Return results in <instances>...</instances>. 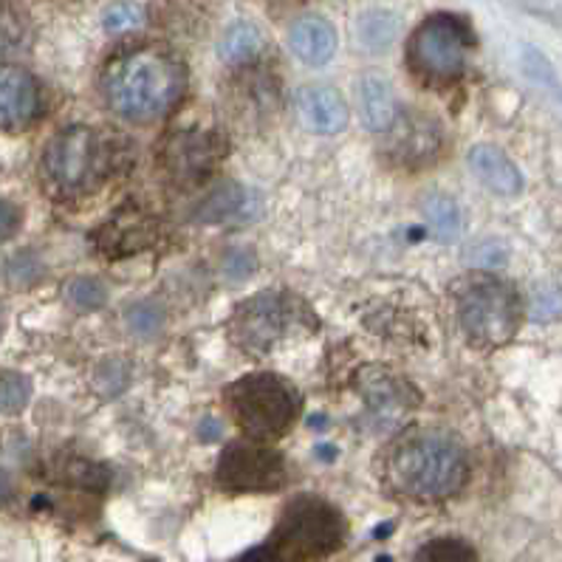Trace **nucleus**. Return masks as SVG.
Listing matches in <instances>:
<instances>
[{"instance_id": "obj_1", "label": "nucleus", "mask_w": 562, "mask_h": 562, "mask_svg": "<svg viewBox=\"0 0 562 562\" xmlns=\"http://www.w3.org/2000/svg\"><path fill=\"white\" fill-rule=\"evenodd\" d=\"M105 100L127 122L165 116L184 91V71L159 48H133L120 54L102 77Z\"/></svg>"}, {"instance_id": "obj_2", "label": "nucleus", "mask_w": 562, "mask_h": 562, "mask_svg": "<svg viewBox=\"0 0 562 562\" xmlns=\"http://www.w3.org/2000/svg\"><path fill=\"white\" fill-rule=\"evenodd\" d=\"M387 477L393 490L413 501H441L461 490L467 456L450 432L418 430L393 447Z\"/></svg>"}, {"instance_id": "obj_3", "label": "nucleus", "mask_w": 562, "mask_h": 562, "mask_svg": "<svg viewBox=\"0 0 562 562\" xmlns=\"http://www.w3.org/2000/svg\"><path fill=\"white\" fill-rule=\"evenodd\" d=\"M345 520L331 503L319 497H294L280 517L266 549L249 551L244 560H314L342 546Z\"/></svg>"}, {"instance_id": "obj_4", "label": "nucleus", "mask_w": 562, "mask_h": 562, "mask_svg": "<svg viewBox=\"0 0 562 562\" xmlns=\"http://www.w3.org/2000/svg\"><path fill=\"white\" fill-rule=\"evenodd\" d=\"M226 404L246 432L269 438L280 436L294 422L297 393L292 391V384L274 373H251L226 391Z\"/></svg>"}, {"instance_id": "obj_5", "label": "nucleus", "mask_w": 562, "mask_h": 562, "mask_svg": "<svg viewBox=\"0 0 562 562\" xmlns=\"http://www.w3.org/2000/svg\"><path fill=\"white\" fill-rule=\"evenodd\" d=\"M470 46V29L452 14H436L427 18L411 37L407 60L424 80L450 82L463 71Z\"/></svg>"}, {"instance_id": "obj_6", "label": "nucleus", "mask_w": 562, "mask_h": 562, "mask_svg": "<svg viewBox=\"0 0 562 562\" xmlns=\"http://www.w3.org/2000/svg\"><path fill=\"white\" fill-rule=\"evenodd\" d=\"M520 323L517 294L501 280H481L461 294V325L481 345L509 342Z\"/></svg>"}, {"instance_id": "obj_7", "label": "nucleus", "mask_w": 562, "mask_h": 562, "mask_svg": "<svg viewBox=\"0 0 562 562\" xmlns=\"http://www.w3.org/2000/svg\"><path fill=\"white\" fill-rule=\"evenodd\" d=\"M43 167L57 190L77 192L80 187H86L97 167V133L86 125L60 131L48 142Z\"/></svg>"}, {"instance_id": "obj_8", "label": "nucleus", "mask_w": 562, "mask_h": 562, "mask_svg": "<svg viewBox=\"0 0 562 562\" xmlns=\"http://www.w3.org/2000/svg\"><path fill=\"white\" fill-rule=\"evenodd\" d=\"M289 325V303L283 294L263 292L246 300L232 314V339L249 353H266L283 337Z\"/></svg>"}, {"instance_id": "obj_9", "label": "nucleus", "mask_w": 562, "mask_h": 562, "mask_svg": "<svg viewBox=\"0 0 562 562\" xmlns=\"http://www.w3.org/2000/svg\"><path fill=\"white\" fill-rule=\"evenodd\" d=\"M285 463L278 452L249 443H232L221 456L218 483L232 492H266L280 486Z\"/></svg>"}, {"instance_id": "obj_10", "label": "nucleus", "mask_w": 562, "mask_h": 562, "mask_svg": "<svg viewBox=\"0 0 562 562\" xmlns=\"http://www.w3.org/2000/svg\"><path fill=\"white\" fill-rule=\"evenodd\" d=\"M221 156H224V142L215 133L181 131L167 139L165 150H161V165L170 179L181 181V184H195L210 176Z\"/></svg>"}, {"instance_id": "obj_11", "label": "nucleus", "mask_w": 562, "mask_h": 562, "mask_svg": "<svg viewBox=\"0 0 562 562\" xmlns=\"http://www.w3.org/2000/svg\"><path fill=\"white\" fill-rule=\"evenodd\" d=\"M441 147V133L438 125L424 116V113H404L402 120L391 125V153L398 165L422 167L432 161V156Z\"/></svg>"}, {"instance_id": "obj_12", "label": "nucleus", "mask_w": 562, "mask_h": 562, "mask_svg": "<svg viewBox=\"0 0 562 562\" xmlns=\"http://www.w3.org/2000/svg\"><path fill=\"white\" fill-rule=\"evenodd\" d=\"M41 105L32 74L14 66H0V131L29 125Z\"/></svg>"}, {"instance_id": "obj_13", "label": "nucleus", "mask_w": 562, "mask_h": 562, "mask_svg": "<svg viewBox=\"0 0 562 562\" xmlns=\"http://www.w3.org/2000/svg\"><path fill=\"white\" fill-rule=\"evenodd\" d=\"M470 170L486 190L497 195H517L522 190V176L515 161L495 145H475L470 150Z\"/></svg>"}, {"instance_id": "obj_14", "label": "nucleus", "mask_w": 562, "mask_h": 562, "mask_svg": "<svg viewBox=\"0 0 562 562\" xmlns=\"http://www.w3.org/2000/svg\"><path fill=\"white\" fill-rule=\"evenodd\" d=\"M153 238H156V226L150 221L136 215V212H122V215H116V218L102 226L100 235H97V244L105 255L120 258V255H136L145 246H150Z\"/></svg>"}, {"instance_id": "obj_15", "label": "nucleus", "mask_w": 562, "mask_h": 562, "mask_svg": "<svg viewBox=\"0 0 562 562\" xmlns=\"http://www.w3.org/2000/svg\"><path fill=\"white\" fill-rule=\"evenodd\" d=\"M300 120L314 133H339L348 125V108L334 88H305L297 100Z\"/></svg>"}, {"instance_id": "obj_16", "label": "nucleus", "mask_w": 562, "mask_h": 562, "mask_svg": "<svg viewBox=\"0 0 562 562\" xmlns=\"http://www.w3.org/2000/svg\"><path fill=\"white\" fill-rule=\"evenodd\" d=\"M289 46H292L300 60L323 66L337 52V32L323 18H300L292 32H289Z\"/></svg>"}, {"instance_id": "obj_17", "label": "nucleus", "mask_w": 562, "mask_h": 562, "mask_svg": "<svg viewBox=\"0 0 562 562\" xmlns=\"http://www.w3.org/2000/svg\"><path fill=\"white\" fill-rule=\"evenodd\" d=\"M251 204H258V195L246 190V187L229 181V184L215 187V190L206 195L204 204L195 212V218L204 221V224H221V221L232 218H251V215L258 212Z\"/></svg>"}, {"instance_id": "obj_18", "label": "nucleus", "mask_w": 562, "mask_h": 562, "mask_svg": "<svg viewBox=\"0 0 562 562\" xmlns=\"http://www.w3.org/2000/svg\"><path fill=\"white\" fill-rule=\"evenodd\" d=\"M407 384L398 382L396 376L384 371L364 373V402L371 404L373 416L382 422H393L402 416L411 404V393L404 391Z\"/></svg>"}, {"instance_id": "obj_19", "label": "nucleus", "mask_w": 562, "mask_h": 562, "mask_svg": "<svg viewBox=\"0 0 562 562\" xmlns=\"http://www.w3.org/2000/svg\"><path fill=\"white\" fill-rule=\"evenodd\" d=\"M359 111H362L364 127L371 131H387L396 122V102H393L391 82L379 74H368L359 82Z\"/></svg>"}, {"instance_id": "obj_20", "label": "nucleus", "mask_w": 562, "mask_h": 562, "mask_svg": "<svg viewBox=\"0 0 562 562\" xmlns=\"http://www.w3.org/2000/svg\"><path fill=\"white\" fill-rule=\"evenodd\" d=\"M398 23L391 12H382V9H371V12H364L357 23V34L359 43L364 48H371V52H384V48L391 46L396 41Z\"/></svg>"}, {"instance_id": "obj_21", "label": "nucleus", "mask_w": 562, "mask_h": 562, "mask_svg": "<svg viewBox=\"0 0 562 562\" xmlns=\"http://www.w3.org/2000/svg\"><path fill=\"white\" fill-rule=\"evenodd\" d=\"M424 212H427V221H430L432 232H436L441 240H456L458 229H461V212H458V204L443 195V192H432L424 201Z\"/></svg>"}, {"instance_id": "obj_22", "label": "nucleus", "mask_w": 562, "mask_h": 562, "mask_svg": "<svg viewBox=\"0 0 562 562\" xmlns=\"http://www.w3.org/2000/svg\"><path fill=\"white\" fill-rule=\"evenodd\" d=\"M260 48H263V37H260L258 29L249 26V23H235L221 41V57L226 63H246L258 57Z\"/></svg>"}, {"instance_id": "obj_23", "label": "nucleus", "mask_w": 562, "mask_h": 562, "mask_svg": "<svg viewBox=\"0 0 562 562\" xmlns=\"http://www.w3.org/2000/svg\"><path fill=\"white\" fill-rule=\"evenodd\" d=\"M125 323L133 337L153 339L161 331V325H165V312H161V305L156 300H142V303H133L127 308Z\"/></svg>"}, {"instance_id": "obj_24", "label": "nucleus", "mask_w": 562, "mask_h": 562, "mask_svg": "<svg viewBox=\"0 0 562 562\" xmlns=\"http://www.w3.org/2000/svg\"><path fill=\"white\" fill-rule=\"evenodd\" d=\"M29 21L12 0H0V52H14L26 41Z\"/></svg>"}, {"instance_id": "obj_25", "label": "nucleus", "mask_w": 562, "mask_h": 562, "mask_svg": "<svg viewBox=\"0 0 562 562\" xmlns=\"http://www.w3.org/2000/svg\"><path fill=\"white\" fill-rule=\"evenodd\" d=\"M32 396V382L23 373L0 371V413H21Z\"/></svg>"}, {"instance_id": "obj_26", "label": "nucleus", "mask_w": 562, "mask_h": 562, "mask_svg": "<svg viewBox=\"0 0 562 562\" xmlns=\"http://www.w3.org/2000/svg\"><path fill=\"white\" fill-rule=\"evenodd\" d=\"M66 297L74 308H82V312H93V308H102L108 300V289L97 278H74L66 285Z\"/></svg>"}, {"instance_id": "obj_27", "label": "nucleus", "mask_w": 562, "mask_h": 562, "mask_svg": "<svg viewBox=\"0 0 562 562\" xmlns=\"http://www.w3.org/2000/svg\"><path fill=\"white\" fill-rule=\"evenodd\" d=\"M127 382H131V364L125 359H105L97 368V373H93V387L102 396H120L127 387Z\"/></svg>"}, {"instance_id": "obj_28", "label": "nucleus", "mask_w": 562, "mask_h": 562, "mask_svg": "<svg viewBox=\"0 0 562 562\" xmlns=\"http://www.w3.org/2000/svg\"><path fill=\"white\" fill-rule=\"evenodd\" d=\"M43 278V260L34 255V251L23 249L18 255L7 260V280L18 289H26V285H34Z\"/></svg>"}, {"instance_id": "obj_29", "label": "nucleus", "mask_w": 562, "mask_h": 562, "mask_svg": "<svg viewBox=\"0 0 562 562\" xmlns=\"http://www.w3.org/2000/svg\"><path fill=\"white\" fill-rule=\"evenodd\" d=\"M258 266V258H255V251L240 246V249H229L221 260V274H224L229 283H244L249 280V274Z\"/></svg>"}, {"instance_id": "obj_30", "label": "nucleus", "mask_w": 562, "mask_h": 562, "mask_svg": "<svg viewBox=\"0 0 562 562\" xmlns=\"http://www.w3.org/2000/svg\"><path fill=\"white\" fill-rule=\"evenodd\" d=\"M416 560H475V551L458 540H432L416 554Z\"/></svg>"}, {"instance_id": "obj_31", "label": "nucleus", "mask_w": 562, "mask_h": 562, "mask_svg": "<svg viewBox=\"0 0 562 562\" xmlns=\"http://www.w3.org/2000/svg\"><path fill=\"white\" fill-rule=\"evenodd\" d=\"M105 29L111 34H122L127 29H136L142 23V9L133 7V3H113L111 9L102 18Z\"/></svg>"}, {"instance_id": "obj_32", "label": "nucleus", "mask_w": 562, "mask_h": 562, "mask_svg": "<svg viewBox=\"0 0 562 562\" xmlns=\"http://www.w3.org/2000/svg\"><path fill=\"white\" fill-rule=\"evenodd\" d=\"M557 314H562V292L554 285H542L540 292L531 297V317L551 319Z\"/></svg>"}, {"instance_id": "obj_33", "label": "nucleus", "mask_w": 562, "mask_h": 562, "mask_svg": "<svg viewBox=\"0 0 562 562\" xmlns=\"http://www.w3.org/2000/svg\"><path fill=\"white\" fill-rule=\"evenodd\" d=\"M68 477L74 483H80V486H88V490H97V486H105L108 475L102 467L91 461H74L68 463Z\"/></svg>"}, {"instance_id": "obj_34", "label": "nucleus", "mask_w": 562, "mask_h": 562, "mask_svg": "<svg viewBox=\"0 0 562 562\" xmlns=\"http://www.w3.org/2000/svg\"><path fill=\"white\" fill-rule=\"evenodd\" d=\"M475 255H472V263L483 266V269H497V266L506 263V249L501 244H481L475 246Z\"/></svg>"}, {"instance_id": "obj_35", "label": "nucleus", "mask_w": 562, "mask_h": 562, "mask_svg": "<svg viewBox=\"0 0 562 562\" xmlns=\"http://www.w3.org/2000/svg\"><path fill=\"white\" fill-rule=\"evenodd\" d=\"M18 229H21V210L12 201L0 199V240L12 238Z\"/></svg>"}, {"instance_id": "obj_36", "label": "nucleus", "mask_w": 562, "mask_h": 562, "mask_svg": "<svg viewBox=\"0 0 562 562\" xmlns=\"http://www.w3.org/2000/svg\"><path fill=\"white\" fill-rule=\"evenodd\" d=\"M221 432H224V427H221L218 418H212V416L201 418V424H199V438H201V441H218Z\"/></svg>"}, {"instance_id": "obj_37", "label": "nucleus", "mask_w": 562, "mask_h": 562, "mask_svg": "<svg viewBox=\"0 0 562 562\" xmlns=\"http://www.w3.org/2000/svg\"><path fill=\"white\" fill-rule=\"evenodd\" d=\"M12 497V477L0 470V503H7Z\"/></svg>"}, {"instance_id": "obj_38", "label": "nucleus", "mask_w": 562, "mask_h": 562, "mask_svg": "<svg viewBox=\"0 0 562 562\" xmlns=\"http://www.w3.org/2000/svg\"><path fill=\"white\" fill-rule=\"evenodd\" d=\"M0 334H3V312H0Z\"/></svg>"}]
</instances>
